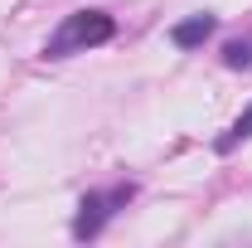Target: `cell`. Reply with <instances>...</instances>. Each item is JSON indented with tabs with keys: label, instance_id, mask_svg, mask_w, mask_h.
<instances>
[{
	"label": "cell",
	"instance_id": "4",
	"mask_svg": "<svg viewBox=\"0 0 252 248\" xmlns=\"http://www.w3.org/2000/svg\"><path fill=\"white\" fill-rule=\"evenodd\" d=\"M248 136H252V107H248V112H243V117H238L233 126H228L223 136H219V156H228L233 146H238V141H248Z\"/></svg>",
	"mask_w": 252,
	"mask_h": 248
},
{
	"label": "cell",
	"instance_id": "1",
	"mask_svg": "<svg viewBox=\"0 0 252 248\" xmlns=\"http://www.w3.org/2000/svg\"><path fill=\"white\" fill-rule=\"evenodd\" d=\"M112 30H117V25H112V15H102V10H73V15L59 25V34L44 44V54H49V59H68V54H78V49L107 44Z\"/></svg>",
	"mask_w": 252,
	"mask_h": 248
},
{
	"label": "cell",
	"instance_id": "3",
	"mask_svg": "<svg viewBox=\"0 0 252 248\" xmlns=\"http://www.w3.org/2000/svg\"><path fill=\"white\" fill-rule=\"evenodd\" d=\"M209 34H214V15H189V20H180V25L170 30V39H175L180 49H199Z\"/></svg>",
	"mask_w": 252,
	"mask_h": 248
},
{
	"label": "cell",
	"instance_id": "2",
	"mask_svg": "<svg viewBox=\"0 0 252 248\" xmlns=\"http://www.w3.org/2000/svg\"><path fill=\"white\" fill-rule=\"evenodd\" d=\"M107 205H112L107 195H83L78 219H73V234H78V239H97V234H102V224H107V214H112Z\"/></svg>",
	"mask_w": 252,
	"mask_h": 248
},
{
	"label": "cell",
	"instance_id": "5",
	"mask_svg": "<svg viewBox=\"0 0 252 248\" xmlns=\"http://www.w3.org/2000/svg\"><path fill=\"white\" fill-rule=\"evenodd\" d=\"M223 63H228V68H252V44H243V39L223 44Z\"/></svg>",
	"mask_w": 252,
	"mask_h": 248
}]
</instances>
